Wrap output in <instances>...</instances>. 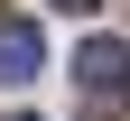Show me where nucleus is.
Instances as JSON below:
<instances>
[{"mask_svg":"<svg viewBox=\"0 0 130 121\" xmlns=\"http://www.w3.org/2000/svg\"><path fill=\"white\" fill-rule=\"evenodd\" d=\"M74 75H84V93H130V47L121 37H84V56H74Z\"/></svg>","mask_w":130,"mask_h":121,"instance_id":"f257e3e1","label":"nucleus"},{"mask_svg":"<svg viewBox=\"0 0 130 121\" xmlns=\"http://www.w3.org/2000/svg\"><path fill=\"white\" fill-rule=\"evenodd\" d=\"M37 65H46V37L19 28V19H0V84H28Z\"/></svg>","mask_w":130,"mask_h":121,"instance_id":"f03ea898","label":"nucleus"},{"mask_svg":"<svg viewBox=\"0 0 130 121\" xmlns=\"http://www.w3.org/2000/svg\"><path fill=\"white\" fill-rule=\"evenodd\" d=\"M46 9H74V19H84V9H93V0H46Z\"/></svg>","mask_w":130,"mask_h":121,"instance_id":"7ed1b4c3","label":"nucleus"},{"mask_svg":"<svg viewBox=\"0 0 130 121\" xmlns=\"http://www.w3.org/2000/svg\"><path fill=\"white\" fill-rule=\"evenodd\" d=\"M19 121H37V112H19Z\"/></svg>","mask_w":130,"mask_h":121,"instance_id":"20e7f679","label":"nucleus"}]
</instances>
